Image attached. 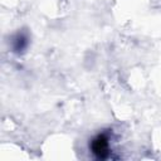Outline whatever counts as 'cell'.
Wrapping results in <instances>:
<instances>
[{
	"instance_id": "cell-1",
	"label": "cell",
	"mask_w": 161,
	"mask_h": 161,
	"mask_svg": "<svg viewBox=\"0 0 161 161\" xmlns=\"http://www.w3.org/2000/svg\"><path fill=\"white\" fill-rule=\"evenodd\" d=\"M89 147L98 158H106L108 156V137L106 133L97 135L89 143Z\"/></svg>"
}]
</instances>
